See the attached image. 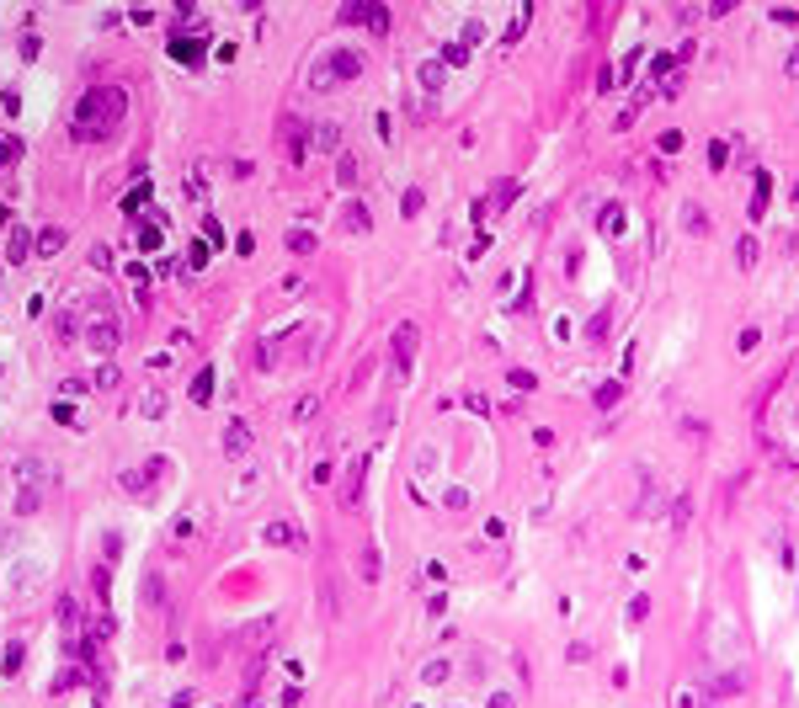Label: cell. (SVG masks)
<instances>
[{
    "label": "cell",
    "instance_id": "cell-1",
    "mask_svg": "<svg viewBox=\"0 0 799 708\" xmlns=\"http://www.w3.org/2000/svg\"><path fill=\"white\" fill-rule=\"evenodd\" d=\"M128 112V97H123V85H91L70 112V133L80 144H97V139H112Z\"/></svg>",
    "mask_w": 799,
    "mask_h": 708
},
{
    "label": "cell",
    "instance_id": "cell-2",
    "mask_svg": "<svg viewBox=\"0 0 799 708\" xmlns=\"http://www.w3.org/2000/svg\"><path fill=\"white\" fill-rule=\"evenodd\" d=\"M118 336H123V330H118V320H112V314H91V325H85V341H91L97 352H112V347H118Z\"/></svg>",
    "mask_w": 799,
    "mask_h": 708
},
{
    "label": "cell",
    "instance_id": "cell-3",
    "mask_svg": "<svg viewBox=\"0 0 799 708\" xmlns=\"http://www.w3.org/2000/svg\"><path fill=\"white\" fill-rule=\"evenodd\" d=\"M27 251H32V235L16 224V229H11V245H6V261H27Z\"/></svg>",
    "mask_w": 799,
    "mask_h": 708
},
{
    "label": "cell",
    "instance_id": "cell-4",
    "mask_svg": "<svg viewBox=\"0 0 799 708\" xmlns=\"http://www.w3.org/2000/svg\"><path fill=\"white\" fill-rule=\"evenodd\" d=\"M64 251V229H43V235H37V256H59Z\"/></svg>",
    "mask_w": 799,
    "mask_h": 708
},
{
    "label": "cell",
    "instance_id": "cell-5",
    "mask_svg": "<svg viewBox=\"0 0 799 708\" xmlns=\"http://www.w3.org/2000/svg\"><path fill=\"white\" fill-rule=\"evenodd\" d=\"M16 671H22V639L6 645V676H16Z\"/></svg>",
    "mask_w": 799,
    "mask_h": 708
},
{
    "label": "cell",
    "instance_id": "cell-6",
    "mask_svg": "<svg viewBox=\"0 0 799 708\" xmlns=\"http://www.w3.org/2000/svg\"><path fill=\"white\" fill-rule=\"evenodd\" d=\"M208 384H213V378H208V373H197V378H192V399H208V395H213Z\"/></svg>",
    "mask_w": 799,
    "mask_h": 708
},
{
    "label": "cell",
    "instance_id": "cell-7",
    "mask_svg": "<svg viewBox=\"0 0 799 708\" xmlns=\"http://www.w3.org/2000/svg\"><path fill=\"white\" fill-rule=\"evenodd\" d=\"M91 266H101V272H112V251H107V245H97V251H91Z\"/></svg>",
    "mask_w": 799,
    "mask_h": 708
},
{
    "label": "cell",
    "instance_id": "cell-8",
    "mask_svg": "<svg viewBox=\"0 0 799 708\" xmlns=\"http://www.w3.org/2000/svg\"><path fill=\"white\" fill-rule=\"evenodd\" d=\"M6 213H11V208H0V224H6Z\"/></svg>",
    "mask_w": 799,
    "mask_h": 708
}]
</instances>
